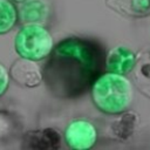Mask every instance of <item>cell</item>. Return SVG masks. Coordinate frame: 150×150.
<instances>
[{
  "mask_svg": "<svg viewBox=\"0 0 150 150\" xmlns=\"http://www.w3.org/2000/svg\"><path fill=\"white\" fill-rule=\"evenodd\" d=\"M18 7L12 0H0V35L9 33L18 23Z\"/></svg>",
  "mask_w": 150,
  "mask_h": 150,
  "instance_id": "cell-12",
  "label": "cell"
},
{
  "mask_svg": "<svg viewBox=\"0 0 150 150\" xmlns=\"http://www.w3.org/2000/svg\"><path fill=\"white\" fill-rule=\"evenodd\" d=\"M62 137L53 128L26 131L21 138V148L27 150H57L61 148Z\"/></svg>",
  "mask_w": 150,
  "mask_h": 150,
  "instance_id": "cell-6",
  "label": "cell"
},
{
  "mask_svg": "<svg viewBox=\"0 0 150 150\" xmlns=\"http://www.w3.org/2000/svg\"><path fill=\"white\" fill-rule=\"evenodd\" d=\"M9 77L19 86L35 88L42 83V69L36 61L20 57L15 60L9 70Z\"/></svg>",
  "mask_w": 150,
  "mask_h": 150,
  "instance_id": "cell-5",
  "label": "cell"
},
{
  "mask_svg": "<svg viewBox=\"0 0 150 150\" xmlns=\"http://www.w3.org/2000/svg\"><path fill=\"white\" fill-rule=\"evenodd\" d=\"M116 120L110 122L108 128V134L112 139H116L118 142H124L128 138H130L137 127L138 116L135 111L125 110L118 115Z\"/></svg>",
  "mask_w": 150,
  "mask_h": 150,
  "instance_id": "cell-10",
  "label": "cell"
},
{
  "mask_svg": "<svg viewBox=\"0 0 150 150\" xmlns=\"http://www.w3.org/2000/svg\"><path fill=\"white\" fill-rule=\"evenodd\" d=\"M105 6L127 19L150 16V0H104Z\"/></svg>",
  "mask_w": 150,
  "mask_h": 150,
  "instance_id": "cell-9",
  "label": "cell"
},
{
  "mask_svg": "<svg viewBox=\"0 0 150 150\" xmlns=\"http://www.w3.org/2000/svg\"><path fill=\"white\" fill-rule=\"evenodd\" d=\"M130 74L135 86L150 97V47L136 54V63Z\"/></svg>",
  "mask_w": 150,
  "mask_h": 150,
  "instance_id": "cell-11",
  "label": "cell"
},
{
  "mask_svg": "<svg viewBox=\"0 0 150 150\" xmlns=\"http://www.w3.org/2000/svg\"><path fill=\"white\" fill-rule=\"evenodd\" d=\"M105 48L96 39L68 36L54 45L46 57L42 82L57 98L74 100L89 91L96 77L104 71Z\"/></svg>",
  "mask_w": 150,
  "mask_h": 150,
  "instance_id": "cell-1",
  "label": "cell"
},
{
  "mask_svg": "<svg viewBox=\"0 0 150 150\" xmlns=\"http://www.w3.org/2000/svg\"><path fill=\"white\" fill-rule=\"evenodd\" d=\"M89 93L95 108L108 116L128 110L134 101L132 82L125 75L105 70L93 82Z\"/></svg>",
  "mask_w": 150,
  "mask_h": 150,
  "instance_id": "cell-2",
  "label": "cell"
},
{
  "mask_svg": "<svg viewBox=\"0 0 150 150\" xmlns=\"http://www.w3.org/2000/svg\"><path fill=\"white\" fill-rule=\"evenodd\" d=\"M63 138L67 146L71 150H88L97 143L98 131L93 122L76 118L67 124Z\"/></svg>",
  "mask_w": 150,
  "mask_h": 150,
  "instance_id": "cell-4",
  "label": "cell"
},
{
  "mask_svg": "<svg viewBox=\"0 0 150 150\" xmlns=\"http://www.w3.org/2000/svg\"><path fill=\"white\" fill-rule=\"evenodd\" d=\"M9 73L7 70V68L0 63V97L7 91L8 86H9Z\"/></svg>",
  "mask_w": 150,
  "mask_h": 150,
  "instance_id": "cell-14",
  "label": "cell"
},
{
  "mask_svg": "<svg viewBox=\"0 0 150 150\" xmlns=\"http://www.w3.org/2000/svg\"><path fill=\"white\" fill-rule=\"evenodd\" d=\"M20 132V123L15 115L0 111V143H8Z\"/></svg>",
  "mask_w": 150,
  "mask_h": 150,
  "instance_id": "cell-13",
  "label": "cell"
},
{
  "mask_svg": "<svg viewBox=\"0 0 150 150\" xmlns=\"http://www.w3.org/2000/svg\"><path fill=\"white\" fill-rule=\"evenodd\" d=\"M136 63V53L128 47L117 46L105 55L104 70L128 75Z\"/></svg>",
  "mask_w": 150,
  "mask_h": 150,
  "instance_id": "cell-8",
  "label": "cell"
},
{
  "mask_svg": "<svg viewBox=\"0 0 150 150\" xmlns=\"http://www.w3.org/2000/svg\"><path fill=\"white\" fill-rule=\"evenodd\" d=\"M50 12L48 0H23L18 8V19L22 25L45 26L49 20Z\"/></svg>",
  "mask_w": 150,
  "mask_h": 150,
  "instance_id": "cell-7",
  "label": "cell"
},
{
  "mask_svg": "<svg viewBox=\"0 0 150 150\" xmlns=\"http://www.w3.org/2000/svg\"><path fill=\"white\" fill-rule=\"evenodd\" d=\"M13 2H18V4H20V2H22L23 0H12Z\"/></svg>",
  "mask_w": 150,
  "mask_h": 150,
  "instance_id": "cell-15",
  "label": "cell"
},
{
  "mask_svg": "<svg viewBox=\"0 0 150 150\" xmlns=\"http://www.w3.org/2000/svg\"><path fill=\"white\" fill-rule=\"evenodd\" d=\"M54 47L50 32L42 25H22L14 39V48L20 57L33 61L45 60Z\"/></svg>",
  "mask_w": 150,
  "mask_h": 150,
  "instance_id": "cell-3",
  "label": "cell"
}]
</instances>
